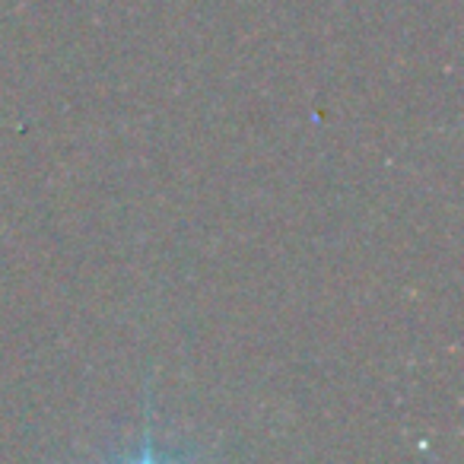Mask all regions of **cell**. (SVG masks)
Returning <instances> with one entry per match:
<instances>
[{
  "label": "cell",
  "mask_w": 464,
  "mask_h": 464,
  "mask_svg": "<svg viewBox=\"0 0 464 464\" xmlns=\"http://www.w3.org/2000/svg\"><path fill=\"white\" fill-rule=\"evenodd\" d=\"M128 464H172V461H166V458H160L153 451V439H150V432H147V439H143V449H140V455L137 458H130Z\"/></svg>",
  "instance_id": "1"
}]
</instances>
